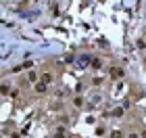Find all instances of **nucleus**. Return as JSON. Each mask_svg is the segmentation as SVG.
I'll return each instance as SVG.
<instances>
[{
  "label": "nucleus",
  "mask_w": 146,
  "mask_h": 138,
  "mask_svg": "<svg viewBox=\"0 0 146 138\" xmlns=\"http://www.w3.org/2000/svg\"><path fill=\"white\" fill-rule=\"evenodd\" d=\"M92 84H94V86H100L102 80H100V77H94V80H92Z\"/></svg>",
  "instance_id": "obj_11"
},
{
  "label": "nucleus",
  "mask_w": 146,
  "mask_h": 138,
  "mask_svg": "<svg viewBox=\"0 0 146 138\" xmlns=\"http://www.w3.org/2000/svg\"><path fill=\"white\" fill-rule=\"evenodd\" d=\"M77 63H79V65H88V63H90V57H88V55H82V57L77 59Z\"/></svg>",
  "instance_id": "obj_7"
},
{
  "label": "nucleus",
  "mask_w": 146,
  "mask_h": 138,
  "mask_svg": "<svg viewBox=\"0 0 146 138\" xmlns=\"http://www.w3.org/2000/svg\"><path fill=\"white\" fill-rule=\"evenodd\" d=\"M25 77H27V82H31V84H36L38 82V73L34 69H27V73H25Z\"/></svg>",
  "instance_id": "obj_3"
},
{
  "label": "nucleus",
  "mask_w": 146,
  "mask_h": 138,
  "mask_svg": "<svg viewBox=\"0 0 146 138\" xmlns=\"http://www.w3.org/2000/svg\"><path fill=\"white\" fill-rule=\"evenodd\" d=\"M73 105H75L77 109H82V107H84V98H79V96H75V98H73Z\"/></svg>",
  "instance_id": "obj_8"
},
{
  "label": "nucleus",
  "mask_w": 146,
  "mask_h": 138,
  "mask_svg": "<svg viewBox=\"0 0 146 138\" xmlns=\"http://www.w3.org/2000/svg\"><path fill=\"white\" fill-rule=\"evenodd\" d=\"M0 94H2V96L11 94V86H9V84H6V82H2V84H0Z\"/></svg>",
  "instance_id": "obj_5"
},
{
  "label": "nucleus",
  "mask_w": 146,
  "mask_h": 138,
  "mask_svg": "<svg viewBox=\"0 0 146 138\" xmlns=\"http://www.w3.org/2000/svg\"><path fill=\"white\" fill-rule=\"evenodd\" d=\"M90 65H92V67H94V69H100L102 67V61H100V59H90Z\"/></svg>",
  "instance_id": "obj_6"
},
{
  "label": "nucleus",
  "mask_w": 146,
  "mask_h": 138,
  "mask_svg": "<svg viewBox=\"0 0 146 138\" xmlns=\"http://www.w3.org/2000/svg\"><path fill=\"white\" fill-rule=\"evenodd\" d=\"M111 138H123V134H121V132H113Z\"/></svg>",
  "instance_id": "obj_13"
},
{
  "label": "nucleus",
  "mask_w": 146,
  "mask_h": 138,
  "mask_svg": "<svg viewBox=\"0 0 146 138\" xmlns=\"http://www.w3.org/2000/svg\"><path fill=\"white\" fill-rule=\"evenodd\" d=\"M36 94H40V96H42V94H46V92H48V86H46V84H42V82H36Z\"/></svg>",
  "instance_id": "obj_2"
},
{
  "label": "nucleus",
  "mask_w": 146,
  "mask_h": 138,
  "mask_svg": "<svg viewBox=\"0 0 146 138\" xmlns=\"http://www.w3.org/2000/svg\"><path fill=\"white\" fill-rule=\"evenodd\" d=\"M52 80H54V75H52L50 71H46V73H42V84H46V86H48V84H52Z\"/></svg>",
  "instance_id": "obj_4"
},
{
  "label": "nucleus",
  "mask_w": 146,
  "mask_h": 138,
  "mask_svg": "<svg viewBox=\"0 0 146 138\" xmlns=\"http://www.w3.org/2000/svg\"><path fill=\"white\" fill-rule=\"evenodd\" d=\"M123 115V109L119 107V109H113V117H121Z\"/></svg>",
  "instance_id": "obj_9"
},
{
  "label": "nucleus",
  "mask_w": 146,
  "mask_h": 138,
  "mask_svg": "<svg viewBox=\"0 0 146 138\" xmlns=\"http://www.w3.org/2000/svg\"><path fill=\"white\" fill-rule=\"evenodd\" d=\"M127 138H140L138 134H127Z\"/></svg>",
  "instance_id": "obj_14"
},
{
  "label": "nucleus",
  "mask_w": 146,
  "mask_h": 138,
  "mask_svg": "<svg viewBox=\"0 0 146 138\" xmlns=\"http://www.w3.org/2000/svg\"><path fill=\"white\" fill-rule=\"evenodd\" d=\"M123 75H125V71H123V67H119V65L109 69V77H111V80H121Z\"/></svg>",
  "instance_id": "obj_1"
},
{
  "label": "nucleus",
  "mask_w": 146,
  "mask_h": 138,
  "mask_svg": "<svg viewBox=\"0 0 146 138\" xmlns=\"http://www.w3.org/2000/svg\"><path fill=\"white\" fill-rule=\"evenodd\" d=\"M63 61H65V63H73V61H75V59H73L71 55H65V59H63Z\"/></svg>",
  "instance_id": "obj_10"
},
{
  "label": "nucleus",
  "mask_w": 146,
  "mask_h": 138,
  "mask_svg": "<svg viewBox=\"0 0 146 138\" xmlns=\"http://www.w3.org/2000/svg\"><path fill=\"white\" fill-rule=\"evenodd\" d=\"M96 134H98V136H102V134H104V128H102V126H98V128H96Z\"/></svg>",
  "instance_id": "obj_12"
}]
</instances>
